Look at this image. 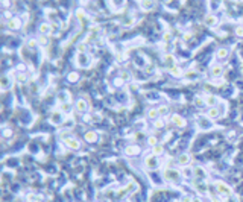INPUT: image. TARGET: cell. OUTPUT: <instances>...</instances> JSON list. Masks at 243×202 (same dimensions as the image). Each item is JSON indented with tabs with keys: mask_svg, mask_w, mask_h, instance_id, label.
<instances>
[{
	"mask_svg": "<svg viewBox=\"0 0 243 202\" xmlns=\"http://www.w3.org/2000/svg\"><path fill=\"white\" fill-rule=\"evenodd\" d=\"M216 189H217V193H219L220 196H223L225 199H226V198H230V196H233L231 187H230V185H226V184H225V182H222V181H217V182H216Z\"/></svg>",
	"mask_w": 243,
	"mask_h": 202,
	"instance_id": "1",
	"label": "cell"
},
{
	"mask_svg": "<svg viewBox=\"0 0 243 202\" xmlns=\"http://www.w3.org/2000/svg\"><path fill=\"white\" fill-rule=\"evenodd\" d=\"M62 143H64V146H65V148H69V149H72V151H78V149H81V141H79L78 138L65 137V138L62 140Z\"/></svg>",
	"mask_w": 243,
	"mask_h": 202,
	"instance_id": "2",
	"label": "cell"
},
{
	"mask_svg": "<svg viewBox=\"0 0 243 202\" xmlns=\"http://www.w3.org/2000/svg\"><path fill=\"white\" fill-rule=\"evenodd\" d=\"M158 157L157 155H154V154H151V155H148L146 158H144V166H146V169H149V170H155V169H158Z\"/></svg>",
	"mask_w": 243,
	"mask_h": 202,
	"instance_id": "3",
	"label": "cell"
},
{
	"mask_svg": "<svg viewBox=\"0 0 243 202\" xmlns=\"http://www.w3.org/2000/svg\"><path fill=\"white\" fill-rule=\"evenodd\" d=\"M91 64V56L90 55H87V53H78V56H76V65L78 67H88Z\"/></svg>",
	"mask_w": 243,
	"mask_h": 202,
	"instance_id": "4",
	"label": "cell"
},
{
	"mask_svg": "<svg viewBox=\"0 0 243 202\" xmlns=\"http://www.w3.org/2000/svg\"><path fill=\"white\" fill-rule=\"evenodd\" d=\"M164 178H166V179H169V181H172V182H178V181L181 179V175H179V172H178V170L167 169V170L164 172Z\"/></svg>",
	"mask_w": 243,
	"mask_h": 202,
	"instance_id": "5",
	"label": "cell"
},
{
	"mask_svg": "<svg viewBox=\"0 0 243 202\" xmlns=\"http://www.w3.org/2000/svg\"><path fill=\"white\" fill-rule=\"evenodd\" d=\"M49 120H50L52 125H56V126L61 125V123L64 122V114H62V111H53Z\"/></svg>",
	"mask_w": 243,
	"mask_h": 202,
	"instance_id": "6",
	"label": "cell"
},
{
	"mask_svg": "<svg viewBox=\"0 0 243 202\" xmlns=\"http://www.w3.org/2000/svg\"><path fill=\"white\" fill-rule=\"evenodd\" d=\"M193 176H196V179H199V181H205L207 179V172H205V169L204 167H193Z\"/></svg>",
	"mask_w": 243,
	"mask_h": 202,
	"instance_id": "7",
	"label": "cell"
},
{
	"mask_svg": "<svg viewBox=\"0 0 243 202\" xmlns=\"http://www.w3.org/2000/svg\"><path fill=\"white\" fill-rule=\"evenodd\" d=\"M140 154V148L137 146V144H129V146H126V149H125V155L126 157H135V155H138Z\"/></svg>",
	"mask_w": 243,
	"mask_h": 202,
	"instance_id": "8",
	"label": "cell"
},
{
	"mask_svg": "<svg viewBox=\"0 0 243 202\" xmlns=\"http://www.w3.org/2000/svg\"><path fill=\"white\" fill-rule=\"evenodd\" d=\"M76 111L81 113V114H87L88 113V102L85 99H79L76 102Z\"/></svg>",
	"mask_w": 243,
	"mask_h": 202,
	"instance_id": "9",
	"label": "cell"
},
{
	"mask_svg": "<svg viewBox=\"0 0 243 202\" xmlns=\"http://www.w3.org/2000/svg\"><path fill=\"white\" fill-rule=\"evenodd\" d=\"M210 75H211L214 79L220 78V76L223 75V67H222V65H219V64H214V65L211 67V70H210Z\"/></svg>",
	"mask_w": 243,
	"mask_h": 202,
	"instance_id": "10",
	"label": "cell"
},
{
	"mask_svg": "<svg viewBox=\"0 0 243 202\" xmlns=\"http://www.w3.org/2000/svg\"><path fill=\"white\" fill-rule=\"evenodd\" d=\"M210 120H214L216 117H219L220 116V110H219V107H210L208 110H207V114H205Z\"/></svg>",
	"mask_w": 243,
	"mask_h": 202,
	"instance_id": "11",
	"label": "cell"
},
{
	"mask_svg": "<svg viewBox=\"0 0 243 202\" xmlns=\"http://www.w3.org/2000/svg\"><path fill=\"white\" fill-rule=\"evenodd\" d=\"M11 87H12V79H11L8 75H5V76L2 78V84H0L2 91H6V90H9Z\"/></svg>",
	"mask_w": 243,
	"mask_h": 202,
	"instance_id": "12",
	"label": "cell"
},
{
	"mask_svg": "<svg viewBox=\"0 0 243 202\" xmlns=\"http://www.w3.org/2000/svg\"><path fill=\"white\" fill-rule=\"evenodd\" d=\"M170 120H172V123H173L176 128H184V126H185V120H184L179 114H173Z\"/></svg>",
	"mask_w": 243,
	"mask_h": 202,
	"instance_id": "13",
	"label": "cell"
},
{
	"mask_svg": "<svg viewBox=\"0 0 243 202\" xmlns=\"http://www.w3.org/2000/svg\"><path fill=\"white\" fill-rule=\"evenodd\" d=\"M204 100H205V105H207V107H216V103H219V99H217L214 94H207V96L204 97Z\"/></svg>",
	"mask_w": 243,
	"mask_h": 202,
	"instance_id": "14",
	"label": "cell"
},
{
	"mask_svg": "<svg viewBox=\"0 0 243 202\" xmlns=\"http://www.w3.org/2000/svg\"><path fill=\"white\" fill-rule=\"evenodd\" d=\"M50 29H52V24L49 21H44V23H41L40 26H38V32H40L41 35H49Z\"/></svg>",
	"mask_w": 243,
	"mask_h": 202,
	"instance_id": "15",
	"label": "cell"
},
{
	"mask_svg": "<svg viewBox=\"0 0 243 202\" xmlns=\"http://www.w3.org/2000/svg\"><path fill=\"white\" fill-rule=\"evenodd\" d=\"M228 55H230V49H228V47H219L217 52H216L217 59H226Z\"/></svg>",
	"mask_w": 243,
	"mask_h": 202,
	"instance_id": "16",
	"label": "cell"
},
{
	"mask_svg": "<svg viewBox=\"0 0 243 202\" xmlns=\"http://www.w3.org/2000/svg\"><path fill=\"white\" fill-rule=\"evenodd\" d=\"M217 23H219V21H217V17H216V15H213V14H208V15L205 17V24H207L208 28H214Z\"/></svg>",
	"mask_w": 243,
	"mask_h": 202,
	"instance_id": "17",
	"label": "cell"
},
{
	"mask_svg": "<svg viewBox=\"0 0 243 202\" xmlns=\"http://www.w3.org/2000/svg\"><path fill=\"white\" fill-rule=\"evenodd\" d=\"M140 6L143 11H151L155 6V0H140Z\"/></svg>",
	"mask_w": 243,
	"mask_h": 202,
	"instance_id": "18",
	"label": "cell"
},
{
	"mask_svg": "<svg viewBox=\"0 0 243 202\" xmlns=\"http://www.w3.org/2000/svg\"><path fill=\"white\" fill-rule=\"evenodd\" d=\"M190 160H192V157H190L189 154H181V155L178 157V160H176V161H178V164H179V166L185 167V166L190 163Z\"/></svg>",
	"mask_w": 243,
	"mask_h": 202,
	"instance_id": "19",
	"label": "cell"
},
{
	"mask_svg": "<svg viewBox=\"0 0 243 202\" xmlns=\"http://www.w3.org/2000/svg\"><path fill=\"white\" fill-rule=\"evenodd\" d=\"M84 138H85V141H88V143L97 141V132H96V131H88V132H85Z\"/></svg>",
	"mask_w": 243,
	"mask_h": 202,
	"instance_id": "20",
	"label": "cell"
},
{
	"mask_svg": "<svg viewBox=\"0 0 243 202\" xmlns=\"http://www.w3.org/2000/svg\"><path fill=\"white\" fill-rule=\"evenodd\" d=\"M146 116H148V119H151V120H155V119H158L160 117V113H158V108H149L148 110V113H146Z\"/></svg>",
	"mask_w": 243,
	"mask_h": 202,
	"instance_id": "21",
	"label": "cell"
},
{
	"mask_svg": "<svg viewBox=\"0 0 243 202\" xmlns=\"http://www.w3.org/2000/svg\"><path fill=\"white\" fill-rule=\"evenodd\" d=\"M8 26H9V29L15 31V29H18V28L21 26V20H20V18H11V20L8 21Z\"/></svg>",
	"mask_w": 243,
	"mask_h": 202,
	"instance_id": "22",
	"label": "cell"
},
{
	"mask_svg": "<svg viewBox=\"0 0 243 202\" xmlns=\"http://www.w3.org/2000/svg\"><path fill=\"white\" fill-rule=\"evenodd\" d=\"M164 64H166L169 69L175 67V64H176V59H175V56H173V55H166V56H164Z\"/></svg>",
	"mask_w": 243,
	"mask_h": 202,
	"instance_id": "23",
	"label": "cell"
},
{
	"mask_svg": "<svg viewBox=\"0 0 243 202\" xmlns=\"http://www.w3.org/2000/svg\"><path fill=\"white\" fill-rule=\"evenodd\" d=\"M169 73L172 75V76H175V78H181L182 75H184V72H182V69H179V67H172V69H169Z\"/></svg>",
	"mask_w": 243,
	"mask_h": 202,
	"instance_id": "24",
	"label": "cell"
},
{
	"mask_svg": "<svg viewBox=\"0 0 243 202\" xmlns=\"http://www.w3.org/2000/svg\"><path fill=\"white\" fill-rule=\"evenodd\" d=\"M152 154H154V155H157V157L163 155V154H164V146L158 143L157 146H154V148H152Z\"/></svg>",
	"mask_w": 243,
	"mask_h": 202,
	"instance_id": "25",
	"label": "cell"
},
{
	"mask_svg": "<svg viewBox=\"0 0 243 202\" xmlns=\"http://www.w3.org/2000/svg\"><path fill=\"white\" fill-rule=\"evenodd\" d=\"M58 99H59L61 102H67V100H70V96H69L67 91H62V93L58 94Z\"/></svg>",
	"mask_w": 243,
	"mask_h": 202,
	"instance_id": "26",
	"label": "cell"
},
{
	"mask_svg": "<svg viewBox=\"0 0 243 202\" xmlns=\"http://www.w3.org/2000/svg\"><path fill=\"white\" fill-rule=\"evenodd\" d=\"M169 107L167 105H161V107H158V113H160V116H167L169 114Z\"/></svg>",
	"mask_w": 243,
	"mask_h": 202,
	"instance_id": "27",
	"label": "cell"
},
{
	"mask_svg": "<svg viewBox=\"0 0 243 202\" xmlns=\"http://www.w3.org/2000/svg\"><path fill=\"white\" fill-rule=\"evenodd\" d=\"M148 144H149L151 148L157 146V144H158V138H157V137H154V135H151V137L148 138Z\"/></svg>",
	"mask_w": 243,
	"mask_h": 202,
	"instance_id": "28",
	"label": "cell"
},
{
	"mask_svg": "<svg viewBox=\"0 0 243 202\" xmlns=\"http://www.w3.org/2000/svg\"><path fill=\"white\" fill-rule=\"evenodd\" d=\"M164 125H166V122L163 120V119H160V117L154 120V126H155V128H158V129H161V128H164Z\"/></svg>",
	"mask_w": 243,
	"mask_h": 202,
	"instance_id": "29",
	"label": "cell"
},
{
	"mask_svg": "<svg viewBox=\"0 0 243 202\" xmlns=\"http://www.w3.org/2000/svg\"><path fill=\"white\" fill-rule=\"evenodd\" d=\"M120 78L123 79L125 82H128L129 79H131V73L128 72V70H121V73H120Z\"/></svg>",
	"mask_w": 243,
	"mask_h": 202,
	"instance_id": "30",
	"label": "cell"
},
{
	"mask_svg": "<svg viewBox=\"0 0 243 202\" xmlns=\"http://www.w3.org/2000/svg\"><path fill=\"white\" fill-rule=\"evenodd\" d=\"M78 79H79V75H78L76 72H73V73H70V75H69V81H70V82H76Z\"/></svg>",
	"mask_w": 243,
	"mask_h": 202,
	"instance_id": "31",
	"label": "cell"
},
{
	"mask_svg": "<svg viewBox=\"0 0 243 202\" xmlns=\"http://www.w3.org/2000/svg\"><path fill=\"white\" fill-rule=\"evenodd\" d=\"M78 52H79V53H85V52H87V44H85V43L78 44Z\"/></svg>",
	"mask_w": 243,
	"mask_h": 202,
	"instance_id": "32",
	"label": "cell"
},
{
	"mask_svg": "<svg viewBox=\"0 0 243 202\" xmlns=\"http://www.w3.org/2000/svg\"><path fill=\"white\" fill-rule=\"evenodd\" d=\"M234 34H236L237 37H240V38H242V37H243V26H237V28L234 29Z\"/></svg>",
	"mask_w": 243,
	"mask_h": 202,
	"instance_id": "33",
	"label": "cell"
},
{
	"mask_svg": "<svg viewBox=\"0 0 243 202\" xmlns=\"http://www.w3.org/2000/svg\"><path fill=\"white\" fill-rule=\"evenodd\" d=\"M123 84H125V81H123L121 78H117V79L114 81V85H116V87H123Z\"/></svg>",
	"mask_w": 243,
	"mask_h": 202,
	"instance_id": "34",
	"label": "cell"
},
{
	"mask_svg": "<svg viewBox=\"0 0 243 202\" xmlns=\"http://www.w3.org/2000/svg\"><path fill=\"white\" fill-rule=\"evenodd\" d=\"M82 120H84V122H87V123H90V122H91V116H90V114L87 113V114H84V117H82Z\"/></svg>",
	"mask_w": 243,
	"mask_h": 202,
	"instance_id": "35",
	"label": "cell"
},
{
	"mask_svg": "<svg viewBox=\"0 0 243 202\" xmlns=\"http://www.w3.org/2000/svg\"><path fill=\"white\" fill-rule=\"evenodd\" d=\"M225 202H239V199L236 198V196H230V198H226Z\"/></svg>",
	"mask_w": 243,
	"mask_h": 202,
	"instance_id": "36",
	"label": "cell"
},
{
	"mask_svg": "<svg viewBox=\"0 0 243 202\" xmlns=\"http://www.w3.org/2000/svg\"><path fill=\"white\" fill-rule=\"evenodd\" d=\"M12 135V131L11 129H5L3 131V137H11Z\"/></svg>",
	"mask_w": 243,
	"mask_h": 202,
	"instance_id": "37",
	"label": "cell"
},
{
	"mask_svg": "<svg viewBox=\"0 0 243 202\" xmlns=\"http://www.w3.org/2000/svg\"><path fill=\"white\" fill-rule=\"evenodd\" d=\"M170 38H172V34H170V32H166V34H164V37H163V40H164V41H169Z\"/></svg>",
	"mask_w": 243,
	"mask_h": 202,
	"instance_id": "38",
	"label": "cell"
},
{
	"mask_svg": "<svg viewBox=\"0 0 243 202\" xmlns=\"http://www.w3.org/2000/svg\"><path fill=\"white\" fill-rule=\"evenodd\" d=\"M69 111H70V107H69L67 103H64V105H62V113H69Z\"/></svg>",
	"mask_w": 243,
	"mask_h": 202,
	"instance_id": "39",
	"label": "cell"
},
{
	"mask_svg": "<svg viewBox=\"0 0 243 202\" xmlns=\"http://www.w3.org/2000/svg\"><path fill=\"white\" fill-rule=\"evenodd\" d=\"M28 201H37V195H34V193H31V195L28 196Z\"/></svg>",
	"mask_w": 243,
	"mask_h": 202,
	"instance_id": "40",
	"label": "cell"
},
{
	"mask_svg": "<svg viewBox=\"0 0 243 202\" xmlns=\"http://www.w3.org/2000/svg\"><path fill=\"white\" fill-rule=\"evenodd\" d=\"M18 81H26V75H24V73H20V75H18Z\"/></svg>",
	"mask_w": 243,
	"mask_h": 202,
	"instance_id": "41",
	"label": "cell"
},
{
	"mask_svg": "<svg viewBox=\"0 0 243 202\" xmlns=\"http://www.w3.org/2000/svg\"><path fill=\"white\" fill-rule=\"evenodd\" d=\"M192 201H193L192 198H189V196H184V198H182V201H181V202H192Z\"/></svg>",
	"mask_w": 243,
	"mask_h": 202,
	"instance_id": "42",
	"label": "cell"
},
{
	"mask_svg": "<svg viewBox=\"0 0 243 202\" xmlns=\"http://www.w3.org/2000/svg\"><path fill=\"white\" fill-rule=\"evenodd\" d=\"M192 202H201V199H199V198H196V199H193Z\"/></svg>",
	"mask_w": 243,
	"mask_h": 202,
	"instance_id": "43",
	"label": "cell"
},
{
	"mask_svg": "<svg viewBox=\"0 0 243 202\" xmlns=\"http://www.w3.org/2000/svg\"><path fill=\"white\" fill-rule=\"evenodd\" d=\"M28 202H38V201H28Z\"/></svg>",
	"mask_w": 243,
	"mask_h": 202,
	"instance_id": "44",
	"label": "cell"
},
{
	"mask_svg": "<svg viewBox=\"0 0 243 202\" xmlns=\"http://www.w3.org/2000/svg\"><path fill=\"white\" fill-rule=\"evenodd\" d=\"M242 21H243V20H242ZM242 26H243V23H242Z\"/></svg>",
	"mask_w": 243,
	"mask_h": 202,
	"instance_id": "45",
	"label": "cell"
}]
</instances>
